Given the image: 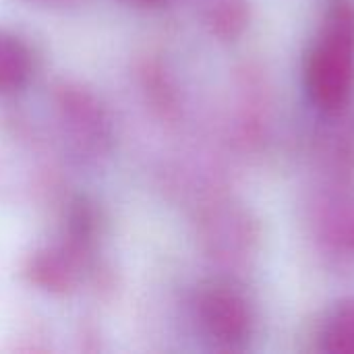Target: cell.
Here are the masks:
<instances>
[{
    "label": "cell",
    "instance_id": "1",
    "mask_svg": "<svg viewBox=\"0 0 354 354\" xmlns=\"http://www.w3.org/2000/svg\"><path fill=\"white\" fill-rule=\"evenodd\" d=\"M303 83L309 102L334 114L354 95V0H330L319 31L311 44Z\"/></svg>",
    "mask_w": 354,
    "mask_h": 354
},
{
    "label": "cell",
    "instance_id": "2",
    "mask_svg": "<svg viewBox=\"0 0 354 354\" xmlns=\"http://www.w3.org/2000/svg\"><path fill=\"white\" fill-rule=\"evenodd\" d=\"M199 317L205 330L224 344H243L253 332V311L243 295L216 286L199 299Z\"/></svg>",
    "mask_w": 354,
    "mask_h": 354
},
{
    "label": "cell",
    "instance_id": "3",
    "mask_svg": "<svg viewBox=\"0 0 354 354\" xmlns=\"http://www.w3.org/2000/svg\"><path fill=\"white\" fill-rule=\"evenodd\" d=\"M317 344L322 353L354 354V299L328 313L319 328Z\"/></svg>",
    "mask_w": 354,
    "mask_h": 354
},
{
    "label": "cell",
    "instance_id": "4",
    "mask_svg": "<svg viewBox=\"0 0 354 354\" xmlns=\"http://www.w3.org/2000/svg\"><path fill=\"white\" fill-rule=\"evenodd\" d=\"M31 71V54L27 46L6 33L0 31V95H6L19 89Z\"/></svg>",
    "mask_w": 354,
    "mask_h": 354
},
{
    "label": "cell",
    "instance_id": "5",
    "mask_svg": "<svg viewBox=\"0 0 354 354\" xmlns=\"http://www.w3.org/2000/svg\"><path fill=\"white\" fill-rule=\"evenodd\" d=\"M247 6L241 0H222L212 12V21L222 35H236L247 25Z\"/></svg>",
    "mask_w": 354,
    "mask_h": 354
},
{
    "label": "cell",
    "instance_id": "6",
    "mask_svg": "<svg viewBox=\"0 0 354 354\" xmlns=\"http://www.w3.org/2000/svg\"><path fill=\"white\" fill-rule=\"evenodd\" d=\"M141 2H153V0H141Z\"/></svg>",
    "mask_w": 354,
    "mask_h": 354
}]
</instances>
